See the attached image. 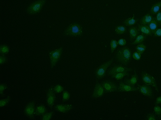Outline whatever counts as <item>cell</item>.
<instances>
[{
  "label": "cell",
  "instance_id": "6da1fadb",
  "mask_svg": "<svg viewBox=\"0 0 161 120\" xmlns=\"http://www.w3.org/2000/svg\"><path fill=\"white\" fill-rule=\"evenodd\" d=\"M116 57L117 61L120 63L126 65L131 59V50L128 47L121 48L118 50Z\"/></svg>",
  "mask_w": 161,
  "mask_h": 120
},
{
  "label": "cell",
  "instance_id": "7a4b0ae2",
  "mask_svg": "<svg viewBox=\"0 0 161 120\" xmlns=\"http://www.w3.org/2000/svg\"><path fill=\"white\" fill-rule=\"evenodd\" d=\"M83 33L82 27L80 24L74 23L66 28L64 32L66 36H80Z\"/></svg>",
  "mask_w": 161,
  "mask_h": 120
},
{
  "label": "cell",
  "instance_id": "3957f363",
  "mask_svg": "<svg viewBox=\"0 0 161 120\" xmlns=\"http://www.w3.org/2000/svg\"><path fill=\"white\" fill-rule=\"evenodd\" d=\"M141 76L142 81L145 84L154 87L157 92H159L156 80L153 77L145 72L142 73Z\"/></svg>",
  "mask_w": 161,
  "mask_h": 120
},
{
  "label": "cell",
  "instance_id": "277c9868",
  "mask_svg": "<svg viewBox=\"0 0 161 120\" xmlns=\"http://www.w3.org/2000/svg\"><path fill=\"white\" fill-rule=\"evenodd\" d=\"M45 0H39L31 4L27 8V12L30 14H35L40 12L45 4Z\"/></svg>",
  "mask_w": 161,
  "mask_h": 120
},
{
  "label": "cell",
  "instance_id": "5b68a950",
  "mask_svg": "<svg viewBox=\"0 0 161 120\" xmlns=\"http://www.w3.org/2000/svg\"><path fill=\"white\" fill-rule=\"evenodd\" d=\"M113 61V59H112L103 64L98 68L96 71V76L98 79H101L103 78L105 75L106 70L110 66Z\"/></svg>",
  "mask_w": 161,
  "mask_h": 120
},
{
  "label": "cell",
  "instance_id": "8992f818",
  "mask_svg": "<svg viewBox=\"0 0 161 120\" xmlns=\"http://www.w3.org/2000/svg\"><path fill=\"white\" fill-rule=\"evenodd\" d=\"M62 47L51 51L50 53L51 63V68H53L58 61L62 55Z\"/></svg>",
  "mask_w": 161,
  "mask_h": 120
},
{
  "label": "cell",
  "instance_id": "52a82bcc",
  "mask_svg": "<svg viewBox=\"0 0 161 120\" xmlns=\"http://www.w3.org/2000/svg\"><path fill=\"white\" fill-rule=\"evenodd\" d=\"M137 85L139 92L142 95L150 99L154 98L153 92L150 86L146 84L140 85L139 84H137Z\"/></svg>",
  "mask_w": 161,
  "mask_h": 120
},
{
  "label": "cell",
  "instance_id": "ba28073f",
  "mask_svg": "<svg viewBox=\"0 0 161 120\" xmlns=\"http://www.w3.org/2000/svg\"><path fill=\"white\" fill-rule=\"evenodd\" d=\"M35 101L30 102L26 105L24 110L26 116L32 119H35Z\"/></svg>",
  "mask_w": 161,
  "mask_h": 120
},
{
  "label": "cell",
  "instance_id": "9c48e42d",
  "mask_svg": "<svg viewBox=\"0 0 161 120\" xmlns=\"http://www.w3.org/2000/svg\"><path fill=\"white\" fill-rule=\"evenodd\" d=\"M133 70V69L132 68L126 67L122 65H116L108 71V75L111 76L114 73L131 72Z\"/></svg>",
  "mask_w": 161,
  "mask_h": 120
},
{
  "label": "cell",
  "instance_id": "30bf717a",
  "mask_svg": "<svg viewBox=\"0 0 161 120\" xmlns=\"http://www.w3.org/2000/svg\"><path fill=\"white\" fill-rule=\"evenodd\" d=\"M101 84L104 88L105 93L115 92L118 91L117 84L113 82L110 81H105L102 83Z\"/></svg>",
  "mask_w": 161,
  "mask_h": 120
},
{
  "label": "cell",
  "instance_id": "8fae6325",
  "mask_svg": "<svg viewBox=\"0 0 161 120\" xmlns=\"http://www.w3.org/2000/svg\"><path fill=\"white\" fill-rule=\"evenodd\" d=\"M47 96V104L52 108L53 107L56 99L55 92L54 91L53 86L50 87L48 90Z\"/></svg>",
  "mask_w": 161,
  "mask_h": 120
},
{
  "label": "cell",
  "instance_id": "7c38bea8",
  "mask_svg": "<svg viewBox=\"0 0 161 120\" xmlns=\"http://www.w3.org/2000/svg\"><path fill=\"white\" fill-rule=\"evenodd\" d=\"M105 93V91L102 86L97 81L92 96V98L93 99L99 98L102 96Z\"/></svg>",
  "mask_w": 161,
  "mask_h": 120
},
{
  "label": "cell",
  "instance_id": "4fadbf2b",
  "mask_svg": "<svg viewBox=\"0 0 161 120\" xmlns=\"http://www.w3.org/2000/svg\"><path fill=\"white\" fill-rule=\"evenodd\" d=\"M139 91L138 88L126 84L124 82L121 81L118 88L119 92H130V91Z\"/></svg>",
  "mask_w": 161,
  "mask_h": 120
},
{
  "label": "cell",
  "instance_id": "5bb4252c",
  "mask_svg": "<svg viewBox=\"0 0 161 120\" xmlns=\"http://www.w3.org/2000/svg\"><path fill=\"white\" fill-rule=\"evenodd\" d=\"M73 108L72 105L60 104L55 106L54 109L57 111L63 113H66L70 111Z\"/></svg>",
  "mask_w": 161,
  "mask_h": 120
},
{
  "label": "cell",
  "instance_id": "9a60e30c",
  "mask_svg": "<svg viewBox=\"0 0 161 120\" xmlns=\"http://www.w3.org/2000/svg\"><path fill=\"white\" fill-rule=\"evenodd\" d=\"M135 73L134 75L132 76V78L130 79H126L125 80V83L132 87H135L138 80V76L137 75L135 70H134Z\"/></svg>",
  "mask_w": 161,
  "mask_h": 120
},
{
  "label": "cell",
  "instance_id": "2e32d148",
  "mask_svg": "<svg viewBox=\"0 0 161 120\" xmlns=\"http://www.w3.org/2000/svg\"><path fill=\"white\" fill-rule=\"evenodd\" d=\"M137 25L139 30L142 33L146 36H152L153 33L147 25H144L139 24H138Z\"/></svg>",
  "mask_w": 161,
  "mask_h": 120
},
{
  "label": "cell",
  "instance_id": "e0dca14e",
  "mask_svg": "<svg viewBox=\"0 0 161 120\" xmlns=\"http://www.w3.org/2000/svg\"><path fill=\"white\" fill-rule=\"evenodd\" d=\"M129 32L130 33V39L131 41L136 39L137 36L140 33V30L136 27H132L129 29Z\"/></svg>",
  "mask_w": 161,
  "mask_h": 120
},
{
  "label": "cell",
  "instance_id": "ac0fdd59",
  "mask_svg": "<svg viewBox=\"0 0 161 120\" xmlns=\"http://www.w3.org/2000/svg\"><path fill=\"white\" fill-rule=\"evenodd\" d=\"M152 16L149 13H148L146 15L143 16L141 19L140 21V24L148 25L150 22L152 20Z\"/></svg>",
  "mask_w": 161,
  "mask_h": 120
},
{
  "label": "cell",
  "instance_id": "d6986e66",
  "mask_svg": "<svg viewBox=\"0 0 161 120\" xmlns=\"http://www.w3.org/2000/svg\"><path fill=\"white\" fill-rule=\"evenodd\" d=\"M149 27L151 30L152 33L154 34L155 31L157 29L158 27V22L156 18H152L151 21L148 24Z\"/></svg>",
  "mask_w": 161,
  "mask_h": 120
},
{
  "label": "cell",
  "instance_id": "ffe728a7",
  "mask_svg": "<svg viewBox=\"0 0 161 120\" xmlns=\"http://www.w3.org/2000/svg\"><path fill=\"white\" fill-rule=\"evenodd\" d=\"M47 110V109L44 105H40L36 107L35 115L37 116H42L46 113Z\"/></svg>",
  "mask_w": 161,
  "mask_h": 120
},
{
  "label": "cell",
  "instance_id": "44dd1931",
  "mask_svg": "<svg viewBox=\"0 0 161 120\" xmlns=\"http://www.w3.org/2000/svg\"><path fill=\"white\" fill-rule=\"evenodd\" d=\"M161 7V1L155 4L152 7L150 11V13L152 15H155L157 14L159 10Z\"/></svg>",
  "mask_w": 161,
  "mask_h": 120
},
{
  "label": "cell",
  "instance_id": "7402d4cb",
  "mask_svg": "<svg viewBox=\"0 0 161 120\" xmlns=\"http://www.w3.org/2000/svg\"><path fill=\"white\" fill-rule=\"evenodd\" d=\"M130 76V74L128 72H123L114 73L111 76L112 78H115L117 80H120L126 76Z\"/></svg>",
  "mask_w": 161,
  "mask_h": 120
},
{
  "label": "cell",
  "instance_id": "603a6c76",
  "mask_svg": "<svg viewBox=\"0 0 161 120\" xmlns=\"http://www.w3.org/2000/svg\"><path fill=\"white\" fill-rule=\"evenodd\" d=\"M146 37L147 36L143 33L141 35H139L137 36L134 41L132 42L131 44L135 45L141 43L144 41H145Z\"/></svg>",
  "mask_w": 161,
  "mask_h": 120
},
{
  "label": "cell",
  "instance_id": "cb8c5ba5",
  "mask_svg": "<svg viewBox=\"0 0 161 120\" xmlns=\"http://www.w3.org/2000/svg\"><path fill=\"white\" fill-rule=\"evenodd\" d=\"M138 21V19H135L134 17L126 19L124 21V24L126 26H131L135 24Z\"/></svg>",
  "mask_w": 161,
  "mask_h": 120
},
{
  "label": "cell",
  "instance_id": "d4e9b609",
  "mask_svg": "<svg viewBox=\"0 0 161 120\" xmlns=\"http://www.w3.org/2000/svg\"><path fill=\"white\" fill-rule=\"evenodd\" d=\"M115 31L117 34L121 35L126 32V28L125 26L120 25L116 27Z\"/></svg>",
  "mask_w": 161,
  "mask_h": 120
},
{
  "label": "cell",
  "instance_id": "484cf974",
  "mask_svg": "<svg viewBox=\"0 0 161 120\" xmlns=\"http://www.w3.org/2000/svg\"><path fill=\"white\" fill-rule=\"evenodd\" d=\"M10 48L6 45H2L0 47V53L1 55H5L10 51Z\"/></svg>",
  "mask_w": 161,
  "mask_h": 120
},
{
  "label": "cell",
  "instance_id": "4316f807",
  "mask_svg": "<svg viewBox=\"0 0 161 120\" xmlns=\"http://www.w3.org/2000/svg\"><path fill=\"white\" fill-rule=\"evenodd\" d=\"M135 48L137 51L142 55L145 50L146 47L143 43H141L138 45Z\"/></svg>",
  "mask_w": 161,
  "mask_h": 120
},
{
  "label": "cell",
  "instance_id": "83f0119b",
  "mask_svg": "<svg viewBox=\"0 0 161 120\" xmlns=\"http://www.w3.org/2000/svg\"><path fill=\"white\" fill-rule=\"evenodd\" d=\"M54 111H52L49 113H45L44 115L42 116L41 119L42 120H50L53 115Z\"/></svg>",
  "mask_w": 161,
  "mask_h": 120
},
{
  "label": "cell",
  "instance_id": "f1b7e54d",
  "mask_svg": "<svg viewBox=\"0 0 161 120\" xmlns=\"http://www.w3.org/2000/svg\"><path fill=\"white\" fill-rule=\"evenodd\" d=\"M11 98L10 96H8L7 99H1L0 101V106L2 107L7 105L10 102Z\"/></svg>",
  "mask_w": 161,
  "mask_h": 120
},
{
  "label": "cell",
  "instance_id": "f546056e",
  "mask_svg": "<svg viewBox=\"0 0 161 120\" xmlns=\"http://www.w3.org/2000/svg\"><path fill=\"white\" fill-rule=\"evenodd\" d=\"M110 44L111 46V52L113 53L114 50L116 49V48L117 47L118 44V42L116 40L113 39L111 40Z\"/></svg>",
  "mask_w": 161,
  "mask_h": 120
},
{
  "label": "cell",
  "instance_id": "4dcf8cb0",
  "mask_svg": "<svg viewBox=\"0 0 161 120\" xmlns=\"http://www.w3.org/2000/svg\"><path fill=\"white\" fill-rule=\"evenodd\" d=\"M64 88L61 85H57L53 87V90L56 93H59L64 91Z\"/></svg>",
  "mask_w": 161,
  "mask_h": 120
},
{
  "label": "cell",
  "instance_id": "1f68e13d",
  "mask_svg": "<svg viewBox=\"0 0 161 120\" xmlns=\"http://www.w3.org/2000/svg\"><path fill=\"white\" fill-rule=\"evenodd\" d=\"M70 95L67 91H64L62 94V101L65 102L69 99Z\"/></svg>",
  "mask_w": 161,
  "mask_h": 120
},
{
  "label": "cell",
  "instance_id": "d6a6232c",
  "mask_svg": "<svg viewBox=\"0 0 161 120\" xmlns=\"http://www.w3.org/2000/svg\"><path fill=\"white\" fill-rule=\"evenodd\" d=\"M154 112L157 116H159L161 114V107L158 104H155L154 108Z\"/></svg>",
  "mask_w": 161,
  "mask_h": 120
},
{
  "label": "cell",
  "instance_id": "836d02e7",
  "mask_svg": "<svg viewBox=\"0 0 161 120\" xmlns=\"http://www.w3.org/2000/svg\"><path fill=\"white\" fill-rule=\"evenodd\" d=\"M8 87L7 84H1L0 85V93H1V96L4 97L5 96L4 94V91L5 90L8 89Z\"/></svg>",
  "mask_w": 161,
  "mask_h": 120
},
{
  "label": "cell",
  "instance_id": "e575fe53",
  "mask_svg": "<svg viewBox=\"0 0 161 120\" xmlns=\"http://www.w3.org/2000/svg\"><path fill=\"white\" fill-rule=\"evenodd\" d=\"M145 119L147 120H156V114L153 113H149L146 117Z\"/></svg>",
  "mask_w": 161,
  "mask_h": 120
},
{
  "label": "cell",
  "instance_id": "d590c367",
  "mask_svg": "<svg viewBox=\"0 0 161 120\" xmlns=\"http://www.w3.org/2000/svg\"><path fill=\"white\" fill-rule=\"evenodd\" d=\"M141 54L137 52V51H136L133 54V58L135 60H137V61L141 59Z\"/></svg>",
  "mask_w": 161,
  "mask_h": 120
},
{
  "label": "cell",
  "instance_id": "8d00e7d4",
  "mask_svg": "<svg viewBox=\"0 0 161 120\" xmlns=\"http://www.w3.org/2000/svg\"><path fill=\"white\" fill-rule=\"evenodd\" d=\"M156 21L159 25H161V10L157 13L156 17Z\"/></svg>",
  "mask_w": 161,
  "mask_h": 120
},
{
  "label": "cell",
  "instance_id": "74e56055",
  "mask_svg": "<svg viewBox=\"0 0 161 120\" xmlns=\"http://www.w3.org/2000/svg\"><path fill=\"white\" fill-rule=\"evenodd\" d=\"M8 61V59L5 55H1L0 57V64H2L5 63Z\"/></svg>",
  "mask_w": 161,
  "mask_h": 120
},
{
  "label": "cell",
  "instance_id": "f35d334b",
  "mask_svg": "<svg viewBox=\"0 0 161 120\" xmlns=\"http://www.w3.org/2000/svg\"><path fill=\"white\" fill-rule=\"evenodd\" d=\"M153 34L155 37L161 36V28H157Z\"/></svg>",
  "mask_w": 161,
  "mask_h": 120
},
{
  "label": "cell",
  "instance_id": "ab89813d",
  "mask_svg": "<svg viewBox=\"0 0 161 120\" xmlns=\"http://www.w3.org/2000/svg\"><path fill=\"white\" fill-rule=\"evenodd\" d=\"M117 42L118 44L121 46L125 45L126 43V40L122 39H119Z\"/></svg>",
  "mask_w": 161,
  "mask_h": 120
},
{
  "label": "cell",
  "instance_id": "60d3db41",
  "mask_svg": "<svg viewBox=\"0 0 161 120\" xmlns=\"http://www.w3.org/2000/svg\"><path fill=\"white\" fill-rule=\"evenodd\" d=\"M161 104V96L157 97L155 102V104Z\"/></svg>",
  "mask_w": 161,
  "mask_h": 120
},
{
  "label": "cell",
  "instance_id": "b9f144b4",
  "mask_svg": "<svg viewBox=\"0 0 161 120\" xmlns=\"http://www.w3.org/2000/svg\"><path fill=\"white\" fill-rule=\"evenodd\" d=\"M157 118L158 119L161 120V114L159 116H157Z\"/></svg>",
  "mask_w": 161,
  "mask_h": 120
}]
</instances>
